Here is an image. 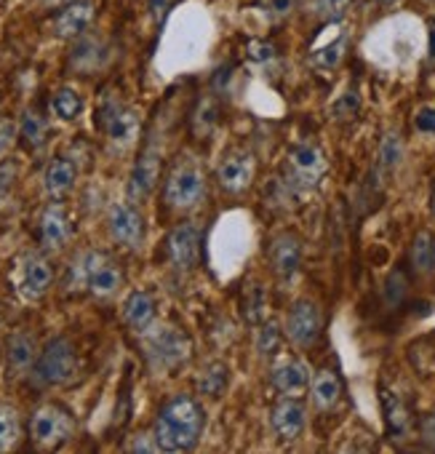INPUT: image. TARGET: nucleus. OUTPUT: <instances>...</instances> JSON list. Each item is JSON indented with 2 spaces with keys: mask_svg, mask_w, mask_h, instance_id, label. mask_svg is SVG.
Masks as SVG:
<instances>
[{
  "mask_svg": "<svg viewBox=\"0 0 435 454\" xmlns=\"http://www.w3.org/2000/svg\"><path fill=\"white\" fill-rule=\"evenodd\" d=\"M203 425L206 417L200 403L190 395H174L158 411L152 435L163 451H190L198 443Z\"/></svg>",
  "mask_w": 435,
  "mask_h": 454,
  "instance_id": "obj_1",
  "label": "nucleus"
},
{
  "mask_svg": "<svg viewBox=\"0 0 435 454\" xmlns=\"http://www.w3.org/2000/svg\"><path fill=\"white\" fill-rule=\"evenodd\" d=\"M163 198L171 208H195L206 198V174L192 155H179L168 168Z\"/></svg>",
  "mask_w": 435,
  "mask_h": 454,
  "instance_id": "obj_2",
  "label": "nucleus"
},
{
  "mask_svg": "<svg viewBox=\"0 0 435 454\" xmlns=\"http://www.w3.org/2000/svg\"><path fill=\"white\" fill-rule=\"evenodd\" d=\"M326 174V155L315 142H299L289 150L284 160V179L289 190L305 192L315 190Z\"/></svg>",
  "mask_w": 435,
  "mask_h": 454,
  "instance_id": "obj_3",
  "label": "nucleus"
},
{
  "mask_svg": "<svg viewBox=\"0 0 435 454\" xmlns=\"http://www.w3.org/2000/svg\"><path fill=\"white\" fill-rule=\"evenodd\" d=\"M75 433V417L70 409H65L62 403H43L33 411L30 419V435L38 446L43 449H57L62 443H67Z\"/></svg>",
  "mask_w": 435,
  "mask_h": 454,
  "instance_id": "obj_4",
  "label": "nucleus"
},
{
  "mask_svg": "<svg viewBox=\"0 0 435 454\" xmlns=\"http://www.w3.org/2000/svg\"><path fill=\"white\" fill-rule=\"evenodd\" d=\"M78 374V356L70 340L54 337L35 361V377L43 385H67Z\"/></svg>",
  "mask_w": 435,
  "mask_h": 454,
  "instance_id": "obj_5",
  "label": "nucleus"
},
{
  "mask_svg": "<svg viewBox=\"0 0 435 454\" xmlns=\"http://www.w3.org/2000/svg\"><path fill=\"white\" fill-rule=\"evenodd\" d=\"M192 353V345L184 332L174 326H160L144 337V356L155 369H176Z\"/></svg>",
  "mask_w": 435,
  "mask_h": 454,
  "instance_id": "obj_6",
  "label": "nucleus"
},
{
  "mask_svg": "<svg viewBox=\"0 0 435 454\" xmlns=\"http://www.w3.org/2000/svg\"><path fill=\"white\" fill-rule=\"evenodd\" d=\"M78 268H81V278H83L86 289L94 297H113L123 286L120 265L102 252H91V254L81 257Z\"/></svg>",
  "mask_w": 435,
  "mask_h": 454,
  "instance_id": "obj_7",
  "label": "nucleus"
},
{
  "mask_svg": "<svg viewBox=\"0 0 435 454\" xmlns=\"http://www.w3.org/2000/svg\"><path fill=\"white\" fill-rule=\"evenodd\" d=\"M97 123H99V129L105 131V137L115 147L134 145V139L139 134V115L131 107H126V105H120L115 99L102 102L99 115H97Z\"/></svg>",
  "mask_w": 435,
  "mask_h": 454,
  "instance_id": "obj_8",
  "label": "nucleus"
},
{
  "mask_svg": "<svg viewBox=\"0 0 435 454\" xmlns=\"http://www.w3.org/2000/svg\"><path fill=\"white\" fill-rule=\"evenodd\" d=\"M257 176V158L254 153L244 150V147H236V150H228L216 166V182L225 192H244Z\"/></svg>",
  "mask_w": 435,
  "mask_h": 454,
  "instance_id": "obj_9",
  "label": "nucleus"
},
{
  "mask_svg": "<svg viewBox=\"0 0 435 454\" xmlns=\"http://www.w3.org/2000/svg\"><path fill=\"white\" fill-rule=\"evenodd\" d=\"M321 329H323V316H321V308L313 300H297L289 308L286 334H289V340L294 345L310 348L321 337Z\"/></svg>",
  "mask_w": 435,
  "mask_h": 454,
  "instance_id": "obj_10",
  "label": "nucleus"
},
{
  "mask_svg": "<svg viewBox=\"0 0 435 454\" xmlns=\"http://www.w3.org/2000/svg\"><path fill=\"white\" fill-rule=\"evenodd\" d=\"M168 260L176 270H192L200 260V231L195 222H182L166 239Z\"/></svg>",
  "mask_w": 435,
  "mask_h": 454,
  "instance_id": "obj_11",
  "label": "nucleus"
},
{
  "mask_svg": "<svg viewBox=\"0 0 435 454\" xmlns=\"http://www.w3.org/2000/svg\"><path fill=\"white\" fill-rule=\"evenodd\" d=\"M54 281V268L41 254H27L17 265V289L27 300H41Z\"/></svg>",
  "mask_w": 435,
  "mask_h": 454,
  "instance_id": "obj_12",
  "label": "nucleus"
},
{
  "mask_svg": "<svg viewBox=\"0 0 435 454\" xmlns=\"http://www.w3.org/2000/svg\"><path fill=\"white\" fill-rule=\"evenodd\" d=\"M160 166H163V155H160L158 145L155 142L144 145V150L139 153V158L131 168V179H128L131 200H144L155 190V184L160 179Z\"/></svg>",
  "mask_w": 435,
  "mask_h": 454,
  "instance_id": "obj_13",
  "label": "nucleus"
},
{
  "mask_svg": "<svg viewBox=\"0 0 435 454\" xmlns=\"http://www.w3.org/2000/svg\"><path fill=\"white\" fill-rule=\"evenodd\" d=\"M107 224H110V236L128 249H136L144 241V216L134 203H115L110 208Z\"/></svg>",
  "mask_w": 435,
  "mask_h": 454,
  "instance_id": "obj_14",
  "label": "nucleus"
},
{
  "mask_svg": "<svg viewBox=\"0 0 435 454\" xmlns=\"http://www.w3.org/2000/svg\"><path fill=\"white\" fill-rule=\"evenodd\" d=\"M73 236V222L62 203H49L38 219V239L46 249H62Z\"/></svg>",
  "mask_w": 435,
  "mask_h": 454,
  "instance_id": "obj_15",
  "label": "nucleus"
},
{
  "mask_svg": "<svg viewBox=\"0 0 435 454\" xmlns=\"http://www.w3.org/2000/svg\"><path fill=\"white\" fill-rule=\"evenodd\" d=\"M270 265L273 273L284 281L294 278L302 265V241L294 233H278L270 241Z\"/></svg>",
  "mask_w": 435,
  "mask_h": 454,
  "instance_id": "obj_16",
  "label": "nucleus"
},
{
  "mask_svg": "<svg viewBox=\"0 0 435 454\" xmlns=\"http://www.w3.org/2000/svg\"><path fill=\"white\" fill-rule=\"evenodd\" d=\"M94 14H97V9H94L91 0H73L70 6H65L54 17V35L57 38H65V41L81 38L91 27Z\"/></svg>",
  "mask_w": 435,
  "mask_h": 454,
  "instance_id": "obj_17",
  "label": "nucleus"
},
{
  "mask_svg": "<svg viewBox=\"0 0 435 454\" xmlns=\"http://www.w3.org/2000/svg\"><path fill=\"white\" fill-rule=\"evenodd\" d=\"M307 425V409L302 401H297L294 395H286L284 401L276 403L273 409V427L284 441H294Z\"/></svg>",
  "mask_w": 435,
  "mask_h": 454,
  "instance_id": "obj_18",
  "label": "nucleus"
},
{
  "mask_svg": "<svg viewBox=\"0 0 435 454\" xmlns=\"http://www.w3.org/2000/svg\"><path fill=\"white\" fill-rule=\"evenodd\" d=\"M270 382L284 395H299L310 385V374H307V366L305 364L289 358V361H281V364L273 366Z\"/></svg>",
  "mask_w": 435,
  "mask_h": 454,
  "instance_id": "obj_19",
  "label": "nucleus"
},
{
  "mask_svg": "<svg viewBox=\"0 0 435 454\" xmlns=\"http://www.w3.org/2000/svg\"><path fill=\"white\" fill-rule=\"evenodd\" d=\"M75 179H78V166L65 155L51 158V163L46 166V174H43V184L51 198L67 195L75 187Z\"/></svg>",
  "mask_w": 435,
  "mask_h": 454,
  "instance_id": "obj_20",
  "label": "nucleus"
},
{
  "mask_svg": "<svg viewBox=\"0 0 435 454\" xmlns=\"http://www.w3.org/2000/svg\"><path fill=\"white\" fill-rule=\"evenodd\" d=\"M155 318V300L152 294L147 292H131L128 300L123 302V321L136 329V332H144Z\"/></svg>",
  "mask_w": 435,
  "mask_h": 454,
  "instance_id": "obj_21",
  "label": "nucleus"
},
{
  "mask_svg": "<svg viewBox=\"0 0 435 454\" xmlns=\"http://www.w3.org/2000/svg\"><path fill=\"white\" fill-rule=\"evenodd\" d=\"M310 393H313V403H315L318 409H323V411L331 409V406L339 401V395H342V382H339L337 372L321 369V372L313 377Z\"/></svg>",
  "mask_w": 435,
  "mask_h": 454,
  "instance_id": "obj_22",
  "label": "nucleus"
},
{
  "mask_svg": "<svg viewBox=\"0 0 435 454\" xmlns=\"http://www.w3.org/2000/svg\"><path fill=\"white\" fill-rule=\"evenodd\" d=\"M408 262H411L414 273H419V276L435 273V236L430 231H419L414 236V244H411V252H408Z\"/></svg>",
  "mask_w": 435,
  "mask_h": 454,
  "instance_id": "obj_23",
  "label": "nucleus"
},
{
  "mask_svg": "<svg viewBox=\"0 0 435 454\" xmlns=\"http://www.w3.org/2000/svg\"><path fill=\"white\" fill-rule=\"evenodd\" d=\"M19 139H22V145L30 150V153H35V150H41L43 145H46V139H49V123H46V118L38 113V110H25L22 113V121H19Z\"/></svg>",
  "mask_w": 435,
  "mask_h": 454,
  "instance_id": "obj_24",
  "label": "nucleus"
},
{
  "mask_svg": "<svg viewBox=\"0 0 435 454\" xmlns=\"http://www.w3.org/2000/svg\"><path fill=\"white\" fill-rule=\"evenodd\" d=\"M230 385V369L225 364H208L198 377V393L208 398H220Z\"/></svg>",
  "mask_w": 435,
  "mask_h": 454,
  "instance_id": "obj_25",
  "label": "nucleus"
},
{
  "mask_svg": "<svg viewBox=\"0 0 435 454\" xmlns=\"http://www.w3.org/2000/svg\"><path fill=\"white\" fill-rule=\"evenodd\" d=\"M238 308H241V316H244L246 324H252V326L262 324L265 321V289L257 281L246 284L244 292H241Z\"/></svg>",
  "mask_w": 435,
  "mask_h": 454,
  "instance_id": "obj_26",
  "label": "nucleus"
},
{
  "mask_svg": "<svg viewBox=\"0 0 435 454\" xmlns=\"http://www.w3.org/2000/svg\"><path fill=\"white\" fill-rule=\"evenodd\" d=\"M38 361V345L30 334H14L9 340V364L17 372L30 369Z\"/></svg>",
  "mask_w": 435,
  "mask_h": 454,
  "instance_id": "obj_27",
  "label": "nucleus"
},
{
  "mask_svg": "<svg viewBox=\"0 0 435 454\" xmlns=\"http://www.w3.org/2000/svg\"><path fill=\"white\" fill-rule=\"evenodd\" d=\"M22 438V419L14 406L0 403V451H12Z\"/></svg>",
  "mask_w": 435,
  "mask_h": 454,
  "instance_id": "obj_28",
  "label": "nucleus"
},
{
  "mask_svg": "<svg viewBox=\"0 0 435 454\" xmlns=\"http://www.w3.org/2000/svg\"><path fill=\"white\" fill-rule=\"evenodd\" d=\"M99 62H102V43H99L97 38H83V35H81L78 46H75L73 54H70V65H73L75 70L89 73V70L99 67Z\"/></svg>",
  "mask_w": 435,
  "mask_h": 454,
  "instance_id": "obj_29",
  "label": "nucleus"
},
{
  "mask_svg": "<svg viewBox=\"0 0 435 454\" xmlns=\"http://www.w3.org/2000/svg\"><path fill=\"white\" fill-rule=\"evenodd\" d=\"M51 113L59 121H75L83 113V97L73 89H59L51 97Z\"/></svg>",
  "mask_w": 435,
  "mask_h": 454,
  "instance_id": "obj_30",
  "label": "nucleus"
},
{
  "mask_svg": "<svg viewBox=\"0 0 435 454\" xmlns=\"http://www.w3.org/2000/svg\"><path fill=\"white\" fill-rule=\"evenodd\" d=\"M382 409H385V417H387V427H390V433H403V430L408 427L411 414H408L406 403H403L395 393H390V390H385V393H382Z\"/></svg>",
  "mask_w": 435,
  "mask_h": 454,
  "instance_id": "obj_31",
  "label": "nucleus"
},
{
  "mask_svg": "<svg viewBox=\"0 0 435 454\" xmlns=\"http://www.w3.org/2000/svg\"><path fill=\"white\" fill-rule=\"evenodd\" d=\"M377 160H379V168H382V171H392V168L400 166V160H403V139H400V134L387 131V134L382 137Z\"/></svg>",
  "mask_w": 435,
  "mask_h": 454,
  "instance_id": "obj_32",
  "label": "nucleus"
},
{
  "mask_svg": "<svg viewBox=\"0 0 435 454\" xmlns=\"http://www.w3.org/2000/svg\"><path fill=\"white\" fill-rule=\"evenodd\" d=\"M345 46H347V38L337 35V41H331V43H326V46L313 51V65L321 67V70H334L342 62V57H345Z\"/></svg>",
  "mask_w": 435,
  "mask_h": 454,
  "instance_id": "obj_33",
  "label": "nucleus"
},
{
  "mask_svg": "<svg viewBox=\"0 0 435 454\" xmlns=\"http://www.w3.org/2000/svg\"><path fill=\"white\" fill-rule=\"evenodd\" d=\"M17 179H19L17 160H4V163H0V206H4L12 198V192L17 187Z\"/></svg>",
  "mask_w": 435,
  "mask_h": 454,
  "instance_id": "obj_34",
  "label": "nucleus"
},
{
  "mask_svg": "<svg viewBox=\"0 0 435 454\" xmlns=\"http://www.w3.org/2000/svg\"><path fill=\"white\" fill-rule=\"evenodd\" d=\"M406 289H408V284H406V276L403 273H390V278H387V284H385V300H387V305L390 308H395V305H400L403 302V297H406Z\"/></svg>",
  "mask_w": 435,
  "mask_h": 454,
  "instance_id": "obj_35",
  "label": "nucleus"
},
{
  "mask_svg": "<svg viewBox=\"0 0 435 454\" xmlns=\"http://www.w3.org/2000/svg\"><path fill=\"white\" fill-rule=\"evenodd\" d=\"M414 129L424 137H435V107L424 105L414 113Z\"/></svg>",
  "mask_w": 435,
  "mask_h": 454,
  "instance_id": "obj_36",
  "label": "nucleus"
},
{
  "mask_svg": "<svg viewBox=\"0 0 435 454\" xmlns=\"http://www.w3.org/2000/svg\"><path fill=\"white\" fill-rule=\"evenodd\" d=\"M278 342H281L278 326H276V324H265L262 332H260V337H257V350H260L262 356H270V353L278 348Z\"/></svg>",
  "mask_w": 435,
  "mask_h": 454,
  "instance_id": "obj_37",
  "label": "nucleus"
},
{
  "mask_svg": "<svg viewBox=\"0 0 435 454\" xmlns=\"http://www.w3.org/2000/svg\"><path fill=\"white\" fill-rule=\"evenodd\" d=\"M276 54H278V49H276L273 43H268V41H252V43L246 46V57H249L252 62H270Z\"/></svg>",
  "mask_w": 435,
  "mask_h": 454,
  "instance_id": "obj_38",
  "label": "nucleus"
},
{
  "mask_svg": "<svg viewBox=\"0 0 435 454\" xmlns=\"http://www.w3.org/2000/svg\"><path fill=\"white\" fill-rule=\"evenodd\" d=\"M260 9H262L270 20H284L286 14H291L294 0H260Z\"/></svg>",
  "mask_w": 435,
  "mask_h": 454,
  "instance_id": "obj_39",
  "label": "nucleus"
},
{
  "mask_svg": "<svg viewBox=\"0 0 435 454\" xmlns=\"http://www.w3.org/2000/svg\"><path fill=\"white\" fill-rule=\"evenodd\" d=\"M19 129L14 126V121L12 118H4L0 115V153H4L12 142H14V134H17Z\"/></svg>",
  "mask_w": 435,
  "mask_h": 454,
  "instance_id": "obj_40",
  "label": "nucleus"
},
{
  "mask_svg": "<svg viewBox=\"0 0 435 454\" xmlns=\"http://www.w3.org/2000/svg\"><path fill=\"white\" fill-rule=\"evenodd\" d=\"M355 110H358V94H345V97L334 105V115H342V118L355 115Z\"/></svg>",
  "mask_w": 435,
  "mask_h": 454,
  "instance_id": "obj_41",
  "label": "nucleus"
},
{
  "mask_svg": "<svg viewBox=\"0 0 435 454\" xmlns=\"http://www.w3.org/2000/svg\"><path fill=\"white\" fill-rule=\"evenodd\" d=\"M171 6H174V0H150V12H152V17H155L158 22L168 14Z\"/></svg>",
  "mask_w": 435,
  "mask_h": 454,
  "instance_id": "obj_42",
  "label": "nucleus"
},
{
  "mask_svg": "<svg viewBox=\"0 0 435 454\" xmlns=\"http://www.w3.org/2000/svg\"><path fill=\"white\" fill-rule=\"evenodd\" d=\"M422 438H424L427 443L435 446V414H430V417L422 422Z\"/></svg>",
  "mask_w": 435,
  "mask_h": 454,
  "instance_id": "obj_43",
  "label": "nucleus"
},
{
  "mask_svg": "<svg viewBox=\"0 0 435 454\" xmlns=\"http://www.w3.org/2000/svg\"><path fill=\"white\" fill-rule=\"evenodd\" d=\"M347 4H350V0H321V6H323L326 12H331V14H334V12H342Z\"/></svg>",
  "mask_w": 435,
  "mask_h": 454,
  "instance_id": "obj_44",
  "label": "nucleus"
},
{
  "mask_svg": "<svg viewBox=\"0 0 435 454\" xmlns=\"http://www.w3.org/2000/svg\"><path fill=\"white\" fill-rule=\"evenodd\" d=\"M430 65L435 67V17L430 22Z\"/></svg>",
  "mask_w": 435,
  "mask_h": 454,
  "instance_id": "obj_45",
  "label": "nucleus"
},
{
  "mask_svg": "<svg viewBox=\"0 0 435 454\" xmlns=\"http://www.w3.org/2000/svg\"><path fill=\"white\" fill-rule=\"evenodd\" d=\"M430 208H432V214H435V182H432V192H430Z\"/></svg>",
  "mask_w": 435,
  "mask_h": 454,
  "instance_id": "obj_46",
  "label": "nucleus"
},
{
  "mask_svg": "<svg viewBox=\"0 0 435 454\" xmlns=\"http://www.w3.org/2000/svg\"><path fill=\"white\" fill-rule=\"evenodd\" d=\"M382 6H392V4H398V0H379Z\"/></svg>",
  "mask_w": 435,
  "mask_h": 454,
  "instance_id": "obj_47",
  "label": "nucleus"
}]
</instances>
